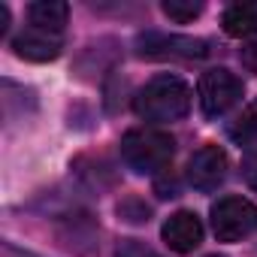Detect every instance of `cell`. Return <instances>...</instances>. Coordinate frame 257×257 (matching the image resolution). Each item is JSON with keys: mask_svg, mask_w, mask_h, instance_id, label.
<instances>
[{"mask_svg": "<svg viewBox=\"0 0 257 257\" xmlns=\"http://www.w3.org/2000/svg\"><path fill=\"white\" fill-rule=\"evenodd\" d=\"M137 52L143 58H203L209 49L197 37L179 34H143L137 40Z\"/></svg>", "mask_w": 257, "mask_h": 257, "instance_id": "5b68a950", "label": "cell"}, {"mask_svg": "<svg viewBox=\"0 0 257 257\" xmlns=\"http://www.w3.org/2000/svg\"><path fill=\"white\" fill-rule=\"evenodd\" d=\"M242 176H245V182L257 191V155H248V158L242 161Z\"/></svg>", "mask_w": 257, "mask_h": 257, "instance_id": "9a60e30c", "label": "cell"}, {"mask_svg": "<svg viewBox=\"0 0 257 257\" xmlns=\"http://www.w3.org/2000/svg\"><path fill=\"white\" fill-rule=\"evenodd\" d=\"M227 155L218 146H203L188 161V185L197 191H215L227 179Z\"/></svg>", "mask_w": 257, "mask_h": 257, "instance_id": "8992f818", "label": "cell"}, {"mask_svg": "<svg viewBox=\"0 0 257 257\" xmlns=\"http://www.w3.org/2000/svg\"><path fill=\"white\" fill-rule=\"evenodd\" d=\"M200 13H203V4H194V0H188V4H185V0H167V4H164V16L179 22V25L194 22Z\"/></svg>", "mask_w": 257, "mask_h": 257, "instance_id": "7c38bea8", "label": "cell"}, {"mask_svg": "<svg viewBox=\"0 0 257 257\" xmlns=\"http://www.w3.org/2000/svg\"><path fill=\"white\" fill-rule=\"evenodd\" d=\"M239 61H242V67H245V70L257 73V37H254V40H248V43L239 49Z\"/></svg>", "mask_w": 257, "mask_h": 257, "instance_id": "5bb4252c", "label": "cell"}, {"mask_svg": "<svg viewBox=\"0 0 257 257\" xmlns=\"http://www.w3.org/2000/svg\"><path fill=\"white\" fill-rule=\"evenodd\" d=\"M164 242L170 245V251L176 254H191L200 248L203 242V224L194 212H176L164 221V230H161Z\"/></svg>", "mask_w": 257, "mask_h": 257, "instance_id": "ba28073f", "label": "cell"}, {"mask_svg": "<svg viewBox=\"0 0 257 257\" xmlns=\"http://www.w3.org/2000/svg\"><path fill=\"white\" fill-rule=\"evenodd\" d=\"M257 230V206L245 197H224L212 206V233L218 242H239Z\"/></svg>", "mask_w": 257, "mask_h": 257, "instance_id": "3957f363", "label": "cell"}, {"mask_svg": "<svg viewBox=\"0 0 257 257\" xmlns=\"http://www.w3.org/2000/svg\"><path fill=\"white\" fill-rule=\"evenodd\" d=\"M191 88L185 79L179 76H158L152 82H146L137 97H134V109L140 118L155 121V124H167V121H179L188 115L191 109Z\"/></svg>", "mask_w": 257, "mask_h": 257, "instance_id": "6da1fadb", "label": "cell"}, {"mask_svg": "<svg viewBox=\"0 0 257 257\" xmlns=\"http://www.w3.org/2000/svg\"><path fill=\"white\" fill-rule=\"evenodd\" d=\"M67 16H70V7L61 4V0H37V4L28 10L31 25L34 28H43V31H52V34H61L64 31Z\"/></svg>", "mask_w": 257, "mask_h": 257, "instance_id": "30bf717a", "label": "cell"}, {"mask_svg": "<svg viewBox=\"0 0 257 257\" xmlns=\"http://www.w3.org/2000/svg\"><path fill=\"white\" fill-rule=\"evenodd\" d=\"M61 34H52V31H43V28H34L28 25L16 40H13V52L25 61H34V64H43V61H55L61 55Z\"/></svg>", "mask_w": 257, "mask_h": 257, "instance_id": "52a82bcc", "label": "cell"}, {"mask_svg": "<svg viewBox=\"0 0 257 257\" xmlns=\"http://www.w3.org/2000/svg\"><path fill=\"white\" fill-rule=\"evenodd\" d=\"M0 257H37V254H28V251H19L16 245L4 242V248H0Z\"/></svg>", "mask_w": 257, "mask_h": 257, "instance_id": "2e32d148", "label": "cell"}, {"mask_svg": "<svg viewBox=\"0 0 257 257\" xmlns=\"http://www.w3.org/2000/svg\"><path fill=\"white\" fill-rule=\"evenodd\" d=\"M200 106L209 118H218V115H227L239 100H242V82L224 70V67H215V70H206L200 76Z\"/></svg>", "mask_w": 257, "mask_h": 257, "instance_id": "277c9868", "label": "cell"}, {"mask_svg": "<svg viewBox=\"0 0 257 257\" xmlns=\"http://www.w3.org/2000/svg\"><path fill=\"white\" fill-rule=\"evenodd\" d=\"M224 34L239 37V40H254L257 37V4H233L224 10Z\"/></svg>", "mask_w": 257, "mask_h": 257, "instance_id": "9c48e42d", "label": "cell"}, {"mask_svg": "<svg viewBox=\"0 0 257 257\" xmlns=\"http://www.w3.org/2000/svg\"><path fill=\"white\" fill-rule=\"evenodd\" d=\"M115 257H161V254H158L155 248H149L146 242H140V239H124V242L118 245Z\"/></svg>", "mask_w": 257, "mask_h": 257, "instance_id": "4fadbf2b", "label": "cell"}, {"mask_svg": "<svg viewBox=\"0 0 257 257\" xmlns=\"http://www.w3.org/2000/svg\"><path fill=\"white\" fill-rule=\"evenodd\" d=\"M209 257H221V254H209Z\"/></svg>", "mask_w": 257, "mask_h": 257, "instance_id": "e0dca14e", "label": "cell"}, {"mask_svg": "<svg viewBox=\"0 0 257 257\" xmlns=\"http://www.w3.org/2000/svg\"><path fill=\"white\" fill-rule=\"evenodd\" d=\"M173 152H176L173 137L158 131V127H137L121 140V161L140 176H158L161 170H167Z\"/></svg>", "mask_w": 257, "mask_h": 257, "instance_id": "7a4b0ae2", "label": "cell"}, {"mask_svg": "<svg viewBox=\"0 0 257 257\" xmlns=\"http://www.w3.org/2000/svg\"><path fill=\"white\" fill-rule=\"evenodd\" d=\"M230 137L239 146H257V100L242 109V115L230 124Z\"/></svg>", "mask_w": 257, "mask_h": 257, "instance_id": "8fae6325", "label": "cell"}]
</instances>
